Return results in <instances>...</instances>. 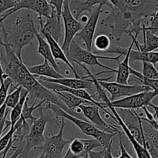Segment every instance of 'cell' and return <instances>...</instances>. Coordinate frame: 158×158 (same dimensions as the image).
Instances as JSON below:
<instances>
[{
  "instance_id": "obj_28",
  "label": "cell",
  "mask_w": 158,
  "mask_h": 158,
  "mask_svg": "<svg viewBox=\"0 0 158 158\" xmlns=\"http://www.w3.org/2000/svg\"><path fill=\"white\" fill-rule=\"evenodd\" d=\"M28 97H29V92H28L26 89H23V88L21 92V95H20L19 101L18 102V103H17V104L12 108V110H11L10 120H9L11 123L10 127L15 126L16 122L18 121L19 119L21 117L22 113H23V106H24V103Z\"/></svg>"
},
{
  "instance_id": "obj_40",
  "label": "cell",
  "mask_w": 158,
  "mask_h": 158,
  "mask_svg": "<svg viewBox=\"0 0 158 158\" xmlns=\"http://www.w3.org/2000/svg\"><path fill=\"white\" fill-rule=\"evenodd\" d=\"M13 144H14L13 140H12L10 142H9V145L7 146V148H6V149L2 151V152L0 153V158H6V155H7V154L9 153V151H10V150H14V151H15V150L16 149L17 147H14Z\"/></svg>"
},
{
  "instance_id": "obj_7",
  "label": "cell",
  "mask_w": 158,
  "mask_h": 158,
  "mask_svg": "<svg viewBox=\"0 0 158 158\" xmlns=\"http://www.w3.org/2000/svg\"><path fill=\"white\" fill-rule=\"evenodd\" d=\"M66 127L65 119L62 118L61 123L59 125L58 134H53L50 132L49 136L46 137L43 145L38 147L35 150H40L47 158H63V152L65 147L69 144L72 140H66L63 137V133Z\"/></svg>"
},
{
  "instance_id": "obj_50",
  "label": "cell",
  "mask_w": 158,
  "mask_h": 158,
  "mask_svg": "<svg viewBox=\"0 0 158 158\" xmlns=\"http://www.w3.org/2000/svg\"><path fill=\"white\" fill-rule=\"evenodd\" d=\"M12 1H14L15 2H16V3H19L20 1H21V0H12Z\"/></svg>"
},
{
  "instance_id": "obj_48",
  "label": "cell",
  "mask_w": 158,
  "mask_h": 158,
  "mask_svg": "<svg viewBox=\"0 0 158 158\" xmlns=\"http://www.w3.org/2000/svg\"><path fill=\"white\" fill-rule=\"evenodd\" d=\"M80 20H81V22H80V23H83V24H85V23L88 21V19H89V18L87 17V15H82V16H80Z\"/></svg>"
},
{
  "instance_id": "obj_12",
  "label": "cell",
  "mask_w": 158,
  "mask_h": 158,
  "mask_svg": "<svg viewBox=\"0 0 158 158\" xmlns=\"http://www.w3.org/2000/svg\"><path fill=\"white\" fill-rule=\"evenodd\" d=\"M103 6L102 5H99L93 9L92 13L90 14L88 21L85 23L83 29L76 35V36L79 40H83L86 49L89 52H92V45L94 39V34L97 29L99 18L103 12Z\"/></svg>"
},
{
  "instance_id": "obj_32",
  "label": "cell",
  "mask_w": 158,
  "mask_h": 158,
  "mask_svg": "<svg viewBox=\"0 0 158 158\" xmlns=\"http://www.w3.org/2000/svg\"><path fill=\"white\" fill-rule=\"evenodd\" d=\"M148 23H149V26H146L145 23L142 24V27L146 30H150L153 32V33H156L158 32V9L154 13L150 16L148 19Z\"/></svg>"
},
{
  "instance_id": "obj_46",
  "label": "cell",
  "mask_w": 158,
  "mask_h": 158,
  "mask_svg": "<svg viewBox=\"0 0 158 158\" xmlns=\"http://www.w3.org/2000/svg\"><path fill=\"white\" fill-rule=\"evenodd\" d=\"M21 154H22V149H20V148H16V149L14 151L13 154H12V156H10L9 158H18L19 156L21 155Z\"/></svg>"
},
{
  "instance_id": "obj_14",
  "label": "cell",
  "mask_w": 158,
  "mask_h": 158,
  "mask_svg": "<svg viewBox=\"0 0 158 158\" xmlns=\"http://www.w3.org/2000/svg\"><path fill=\"white\" fill-rule=\"evenodd\" d=\"M143 146L148 150L151 158H158V130L140 115Z\"/></svg>"
},
{
  "instance_id": "obj_39",
  "label": "cell",
  "mask_w": 158,
  "mask_h": 158,
  "mask_svg": "<svg viewBox=\"0 0 158 158\" xmlns=\"http://www.w3.org/2000/svg\"><path fill=\"white\" fill-rule=\"evenodd\" d=\"M105 149L100 151H92L88 154V157L89 158H104Z\"/></svg>"
},
{
  "instance_id": "obj_36",
  "label": "cell",
  "mask_w": 158,
  "mask_h": 158,
  "mask_svg": "<svg viewBox=\"0 0 158 158\" xmlns=\"http://www.w3.org/2000/svg\"><path fill=\"white\" fill-rule=\"evenodd\" d=\"M64 2L65 0H49V3L55 9L57 15H60V16H61V12Z\"/></svg>"
},
{
  "instance_id": "obj_21",
  "label": "cell",
  "mask_w": 158,
  "mask_h": 158,
  "mask_svg": "<svg viewBox=\"0 0 158 158\" xmlns=\"http://www.w3.org/2000/svg\"><path fill=\"white\" fill-rule=\"evenodd\" d=\"M53 92L56 94L57 97L60 99V100L66 105L68 110H69V114L73 116V117H77V118L82 119V120H84L85 117H83L82 114H78L76 111V109L79 107L80 105L83 104L94 105L91 103H89V101H86V100H83V99L79 98V97H76V96L73 95V94H69V93L59 92V91H53Z\"/></svg>"
},
{
  "instance_id": "obj_10",
  "label": "cell",
  "mask_w": 158,
  "mask_h": 158,
  "mask_svg": "<svg viewBox=\"0 0 158 158\" xmlns=\"http://www.w3.org/2000/svg\"><path fill=\"white\" fill-rule=\"evenodd\" d=\"M156 97L155 94L152 90L144 91L134 94L129 97H123L122 99L110 101V103L115 109H126L135 110L137 109H143V107H148L150 103H152V100Z\"/></svg>"
},
{
  "instance_id": "obj_6",
  "label": "cell",
  "mask_w": 158,
  "mask_h": 158,
  "mask_svg": "<svg viewBox=\"0 0 158 158\" xmlns=\"http://www.w3.org/2000/svg\"><path fill=\"white\" fill-rule=\"evenodd\" d=\"M40 117L34 120L30 125L29 132L23 140L24 146L21 148V155H24L27 158L28 154L32 149H36L38 147L41 146L45 142L46 137H44V132L46 130V123L49 122V117L44 114V108L40 106Z\"/></svg>"
},
{
  "instance_id": "obj_34",
  "label": "cell",
  "mask_w": 158,
  "mask_h": 158,
  "mask_svg": "<svg viewBox=\"0 0 158 158\" xmlns=\"http://www.w3.org/2000/svg\"><path fill=\"white\" fill-rule=\"evenodd\" d=\"M15 130V127H10V129L8 131V132L0 138V153L2 152L7 148L9 142L12 140Z\"/></svg>"
},
{
  "instance_id": "obj_4",
  "label": "cell",
  "mask_w": 158,
  "mask_h": 158,
  "mask_svg": "<svg viewBox=\"0 0 158 158\" xmlns=\"http://www.w3.org/2000/svg\"><path fill=\"white\" fill-rule=\"evenodd\" d=\"M45 103H46L45 109L47 110L51 117L53 120H55L58 127L60 125L57 122V119L59 117L66 119V120H69L73 123H74L85 135L92 137H94V139L98 140L100 144L102 145V147H103V148H108L110 146H111L113 143V138L118 134L117 133L109 134V133L100 131L97 127H95L92 123L88 122L87 120H82V119L73 117V116L67 114L66 111H64L53 103H49V102H46Z\"/></svg>"
},
{
  "instance_id": "obj_49",
  "label": "cell",
  "mask_w": 158,
  "mask_h": 158,
  "mask_svg": "<svg viewBox=\"0 0 158 158\" xmlns=\"http://www.w3.org/2000/svg\"><path fill=\"white\" fill-rule=\"evenodd\" d=\"M38 158H47V157H46V156H45V154H43V153H42V154L40 155V157H39Z\"/></svg>"
},
{
  "instance_id": "obj_19",
  "label": "cell",
  "mask_w": 158,
  "mask_h": 158,
  "mask_svg": "<svg viewBox=\"0 0 158 158\" xmlns=\"http://www.w3.org/2000/svg\"><path fill=\"white\" fill-rule=\"evenodd\" d=\"M68 4L71 13L77 20L83 12L87 11L91 14L93 9L99 5H106L110 8L111 7V4L108 0H68Z\"/></svg>"
},
{
  "instance_id": "obj_33",
  "label": "cell",
  "mask_w": 158,
  "mask_h": 158,
  "mask_svg": "<svg viewBox=\"0 0 158 158\" xmlns=\"http://www.w3.org/2000/svg\"><path fill=\"white\" fill-rule=\"evenodd\" d=\"M10 86H12V82L8 77L2 83L0 84V107L5 103L8 95V91Z\"/></svg>"
},
{
  "instance_id": "obj_26",
  "label": "cell",
  "mask_w": 158,
  "mask_h": 158,
  "mask_svg": "<svg viewBox=\"0 0 158 158\" xmlns=\"http://www.w3.org/2000/svg\"><path fill=\"white\" fill-rule=\"evenodd\" d=\"M130 61H142L151 63L156 67L158 63V52H142L140 50L132 49L130 54Z\"/></svg>"
},
{
  "instance_id": "obj_47",
  "label": "cell",
  "mask_w": 158,
  "mask_h": 158,
  "mask_svg": "<svg viewBox=\"0 0 158 158\" xmlns=\"http://www.w3.org/2000/svg\"><path fill=\"white\" fill-rule=\"evenodd\" d=\"M12 14H13V13H12V12H11V11H9V12H8L6 14V15H2V16L1 18H0V25H1L2 23H4V20L6 19V18H8V17H9V15H12Z\"/></svg>"
},
{
  "instance_id": "obj_43",
  "label": "cell",
  "mask_w": 158,
  "mask_h": 158,
  "mask_svg": "<svg viewBox=\"0 0 158 158\" xmlns=\"http://www.w3.org/2000/svg\"><path fill=\"white\" fill-rule=\"evenodd\" d=\"M7 75L5 73L4 69H3L1 63V60H0V84L4 82V80L7 78Z\"/></svg>"
},
{
  "instance_id": "obj_27",
  "label": "cell",
  "mask_w": 158,
  "mask_h": 158,
  "mask_svg": "<svg viewBox=\"0 0 158 158\" xmlns=\"http://www.w3.org/2000/svg\"><path fill=\"white\" fill-rule=\"evenodd\" d=\"M130 73L133 75V77L131 78V80H135V81L139 82L140 85L148 86L155 94L156 97L158 96V79H157V80H151V79L145 78L142 75L141 73L135 70V69L131 67L130 68Z\"/></svg>"
},
{
  "instance_id": "obj_42",
  "label": "cell",
  "mask_w": 158,
  "mask_h": 158,
  "mask_svg": "<svg viewBox=\"0 0 158 158\" xmlns=\"http://www.w3.org/2000/svg\"><path fill=\"white\" fill-rule=\"evenodd\" d=\"M9 112V110L8 109L6 105L4 103V104L0 107V123H1L2 120L4 119V117H6V115Z\"/></svg>"
},
{
  "instance_id": "obj_9",
  "label": "cell",
  "mask_w": 158,
  "mask_h": 158,
  "mask_svg": "<svg viewBox=\"0 0 158 158\" xmlns=\"http://www.w3.org/2000/svg\"><path fill=\"white\" fill-rule=\"evenodd\" d=\"M61 18L63 19V28H64V38L62 45V49L65 53H67L69 51V46L74 37L77 33L83 29V24L79 20L76 19L69 10L68 0H65L61 12Z\"/></svg>"
},
{
  "instance_id": "obj_17",
  "label": "cell",
  "mask_w": 158,
  "mask_h": 158,
  "mask_svg": "<svg viewBox=\"0 0 158 158\" xmlns=\"http://www.w3.org/2000/svg\"><path fill=\"white\" fill-rule=\"evenodd\" d=\"M61 16L57 15L55 9L52 8V12L50 16L47 19L46 23H43V17L38 16L39 23L40 26V32H46L49 34L56 42L59 43V40L63 36V23Z\"/></svg>"
},
{
  "instance_id": "obj_22",
  "label": "cell",
  "mask_w": 158,
  "mask_h": 158,
  "mask_svg": "<svg viewBox=\"0 0 158 158\" xmlns=\"http://www.w3.org/2000/svg\"><path fill=\"white\" fill-rule=\"evenodd\" d=\"M141 32H143V43L140 44L137 41V36L138 35H134L132 32L129 30L127 32V33L129 34L130 36L132 38V40L134 41V45L137 49L142 52H152V51L156 50L158 49V36L155 33H153L151 31L146 30L141 27Z\"/></svg>"
},
{
  "instance_id": "obj_2",
  "label": "cell",
  "mask_w": 158,
  "mask_h": 158,
  "mask_svg": "<svg viewBox=\"0 0 158 158\" xmlns=\"http://www.w3.org/2000/svg\"><path fill=\"white\" fill-rule=\"evenodd\" d=\"M123 9L114 8L113 12L114 25L119 31L126 33L129 28L134 35H139L142 24L148 21L158 9V0H123Z\"/></svg>"
},
{
  "instance_id": "obj_24",
  "label": "cell",
  "mask_w": 158,
  "mask_h": 158,
  "mask_svg": "<svg viewBox=\"0 0 158 158\" xmlns=\"http://www.w3.org/2000/svg\"><path fill=\"white\" fill-rule=\"evenodd\" d=\"M27 67L29 72L35 77H43L49 79H60L64 77V76L55 70L54 68L49 64V62L46 60H44L42 64Z\"/></svg>"
},
{
  "instance_id": "obj_3",
  "label": "cell",
  "mask_w": 158,
  "mask_h": 158,
  "mask_svg": "<svg viewBox=\"0 0 158 158\" xmlns=\"http://www.w3.org/2000/svg\"><path fill=\"white\" fill-rule=\"evenodd\" d=\"M0 39L7 42L14 53L20 60H23V49L29 45L33 46V40L35 39V32L37 31L30 11L25 9L21 15L16 17L11 27L6 28L4 23L0 25Z\"/></svg>"
},
{
  "instance_id": "obj_16",
  "label": "cell",
  "mask_w": 158,
  "mask_h": 158,
  "mask_svg": "<svg viewBox=\"0 0 158 158\" xmlns=\"http://www.w3.org/2000/svg\"><path fill=\"white\" fill-rule=\"evenodd\" d=\"M21 9L32 11L37 13L38 16L49 18L52 12V7L48 0H21L13 9H10L12 13Z\"/></svg>"
},
{
  "instance_id": "obj_11",
  "label": "cell",
  "mask_w": 158,
  "mask_h": 158,
  "mask_svg": "<svg viewBox=\"0 0 158 158\" xmlns=\"http://www.w3.org/2000/svg\"><path fill=\"white\" fill-rule=\"evenodd\" d=\"M79 109L81 110L82 114L86 120H89L90 123H92L95 127L103 132L114 134L117 133L119 134L121 131H120V126H114L107 123L103 120L100 114L99 106L96 105H80Z\"/></svg>"
},
{
  "instance_id": "obj_23",
  "label": "cell",
  "mask_w": 158,
  "mask_h": 158,
  "mask_svg": "<svg viewBox=\"0 0 158 158\" xmlns=\"http://www.w3.org/2000/svg\"><path fill=\"white\" fill-rule=\"evenodd\" d=\"M134 46V43L132 40V43H131L129 47L127 48V54L125 55V58L123 61L119 60L118 68L116 69L115 73H117V80L116 82L121 84H128L130 77H131V73H130V54L131 50L133 49V46Z\"/></svg>"
},
{
  "instance_id": "obj_8",
  "label": "cell",
  "mask_w": 158,
  "mask_h": 158,
  "mask_svg": "<svg viewBox=\"0 0 158 158\" xmlns=\"http://www.w3.org/2000/svg\"><path fill=\"white\" fill-rule=\"evenodd\" d=\"M98 79V82L100 86L106 89L110 94V101H114L120 98L129 97V96L134 95V94H139V93L144 92V91L151 90L149 87L145 86L143 85L136 84L129 85V84H121L117 82H106L108 80L111 79Z\"/></svg>"
},
{
  "instance_id": "obj_37",
  "label": "cell",
  "mask_w": 158,
  "mask_h": 158,
  "mask_svg": "<svg viewBox=\"0 0 158 158\" xmlns=\"http://www.w3.org/2000/svg\"><path fill=\"white\" fill-rule=\"evenodd\" d=\"M119 144H120V154L118 157H114V158H137V157H133L127 151H126L125 148L123 147V143H122L121 140L119 138Z\"/></svg>"
},
{
  "instance_id": "obj_35",
  "label": "cell",
  "mask_w": 158,
  "mask_h": 158,
  "mask_svg": "<svg viewBox=\"0 0 158 158\" xmlns=\"http://www.w3.org/2000/svg\"><path fill=\"white\" fill-rule=\"evenodd\" d=\"M17 3L12 0H0V15L4 12L13 9Z\"/></svg>"
},
{
  "instance_id": "obj_29",
  "label": "cell",
  "mask_w": 158,
  "mask_h": 158,
  "mask_svg": "<svg viewBox=\"0 0 158 158\" xmlns=\"http://www.w3.org/2000/svg\"><path fill=\"white\" fill-rule=\"evenodd\" d=\"M111 40L109 35H105V34H100L98 35L94 41V45L96 49L100 52H105L110 49V46Z\"/></svg>"
},
{
  "instance_id": "obj_18",
  "label": "cell",
  "mask_w": 158,
  "mask_h": 158,
  "mask_svg": "<svg viewBox=\"0 0 158 158\" xmlns=\"http://www.w3.org/2000/svg\"><path fill=\"white\" fill-rule=\"evenodd\" d=\"M39 80H43V81L49 82V83H57V84L62 85L63 86H66L73 89H88L89 91H93L95 88L94 83L90 78H88L86 76L84 79H77V78H63L60 79H49L43 77H35Z\"/></svg>"
},
{
  "instance_id": "obj_41",
  "label": "cell",
  "mask_w": 158,
  "mask_h": 158,
  "mask_svg": "<svg viewBox=\"0 0 158 158\" xmlns=\"http://www.w3.org/2000/svg\"><path fill=\"white\" fill-rule=\"evenodd\" d=\"M110 3L111 6L117 8V9H123L124 6V2L123 0H108Z\"/></svg>"
},
{
  "instance_id": "obj_38",
  "label": "cell",
  "mask_w": 158,
  "mask_h": 158,
  "mask_svg": "<svg viewBox=\"0 0 158 158\" xmlns=\"http://www.w3.org/2000/svg\"><path fill=\"white\" fill-rule=\"evenodd\" d=\"M8 114H9V113H8ZM8 114H6V117H4V119H3V120L1 121V123H0V138H1L2 134L3 132H4L5 130H6L9 127L11 126L10 121H9V120H7Z\"/></svg>"
},
{
  "instance_id": "obj_20",
  "label": "cell",
  "mask_w": 158,
  "mask_h": 158,
  "mask_svg": "<svg viewBox=\"0 0 158 158\" xmlns=\"http://www.w3.org/2000/svg\"><path fill=\"white\" fill-rule=\"evenodd\" d=\"M40 33L41 35H43V36L44 37L45 39L47 41L48 44L49 45V47H50L51 52H52V55L53 56L54 60H60V61L63 62L64 63H66L68 67L70 69V70L72 71L73 75L75 76V78L77 79H84L86 78V77H82V76L79 75V73H77V69H75L73 65L69 62V60H68V58L66 57V53L64 52V51L62 49L61 46L59 45V43L57 42H56L49 34L46 33V32H40Z\"/></svg>"
},
{
  "instance_id": "obj_44",
  "label": "cell",
  "mask_w": 158,
  "mask_h": 158,
  "mask_svg": "<svg viewBox=\"0 0 158 158\" xmlns=\"http://www.w3.org/2000/svg\"><path fill=\"white\" fill-rule=\"evenodd\" d=\"M105 154L104 158H114L112 155V145L110 146L108 148H104Z\"/></svg>"
},
{
  "instance_id": "obj_15",
  "label": "cell",
  "mask_w": 158,
  "mask_h": 158,
  "mask_svg": "<svg viewBox=\"0 0 158 158\" xmlns=\"http://www.w3.org/2000/svg\"><path fill=\"white\" fill-rule=\"evenodd\" d=\"M118 114L134 139L139 143L143 144L140 114H137L135 110L126 109H120V113H118Z\"/></svg>"
},
{
  "instance_id": "obj_31",
  "label": "cell",
  "mask_w": 158,
  "mask_h": 158,
  "mask_svg": "<svg viewBox=\"0 0 158 158\" xmlns=\"http://www.w3.org/2000/svg\"><path fill=\"white\" fill-rule=\"evenodd\" d=\"M141 73L145 78L151 79V80L158 79V71L155 66L146 62H143V69Z\"/></svg>"
},
{
  "instance_id": "obj_5",
  "label": "cell",
  "mask_w": 158,
  "mask_h": 158,
  "mask_svg": "<svg viewBox=\"0 0 158 158\" xmlns=\"http://www.w3.org/2000/svg\"><path fill=\"white\" fill-rule=\"evenodd\" d=\"M66 57L69 60L71 63H77V64H86L89 65L92 68L95 66H100V67L106 69L110 71V73H115L116 69L109 67L107 66L102 64L99 62L100 59L107 60H115L118 62L121 56L118 55L117 56H103L96 55L92 52H89L87 49H84L76 42L75 40H73L69 46V51L66 54Z\"/></svg>"
},
{
  "instance_id": "obj_25",
  "label": "cell",
  "mask_w": 158,
  "mask_h": 158,
  "mask_svg": "<svg viewBox=\"0 0 158 158\" xmlns=\"http://www.w3.org/2000/svg\"><path fill=\"white\" fill-rule=\"evenodd\" d=\"M35 39H36L37 42H38V49H37L36 51L37 53L40 54L43 57L44 60H47L49 63V64L54 68V69L58 72L60 70V67H59L58 64H57V63L54 60L53 56H52L49 45L48 44L46 39L38 31L35 32Z\"/></svg>"
},
{
  "instance_id": "obj_1",
  "label": "cell",
  "mask_w": 158,
  "mask_h": 158,
  "mask_svg": "<svg viewBox=\"0 0 158 158\" xmlns=\"http://www.w3.org/2000/svg\"><path fill=\"white\" fill-rule=\"evenodd\" d=\"M0 46H2L5 49L4 52H0V60L4 63L5 73L12 82V87L14 89L22 86L29 92V99H33L35 102L40 100L41 101L45 100L46 103H53L69 114L66 105L56 94L39 82L36 77L29 72L23 60H20L14 53L7 42L0 39Z\"/></svg>"
},
{
  "instance_id": "obj_13",
  "label": "cell",
  "mask_w": 158,
  "mask_h": 158,
  "mask_svg": "<svg viewBox=\"0 0 158 158\" xmlns=\"http://www.w3.org/2000/svg\"><path fill=\"white\" fill-rule=\"evenodd\" d=\"M100 147L102 145L96 139L75 138L71 140L68 151L63 158H83L88 156L90 151Z\"/></svg>"
},
{
  "instance_id": "obj_30",
  "label": "cell",
  "mask_w": 158,
  "mask_h": 158,
  "mask_svg": "<svg viewBox=\"0 0 158 158\" xmlns=\"http://www.w3.org/2000/svg\"><path fill=\"white\" fill-rule=\"evenodd\" d=\"M22 89H23V87L19 86V87L13 89L12 92L10 93L9 95H7L6 101H5V104L6 105L7 108L12 109L18 103V102L19 101Z\"/></svg>"
},
{
  "instance_id": "obj_45",
  "label": "cell",
  "mask_w": 158,
  "mask_h": 158,
  "mask_svg": "<svg viewBox=\"0 0 158 158\" xmlns=\"http://www.w3.org/2000/svg\"><path fill=\"white\" fill-rule=\"evenodd\" d=\"M149 106H151V107L154 109V118H155L156 121H157V123L158 124V106H157V105H154V103H150Z\"/></svg>"
}]
</instances>
